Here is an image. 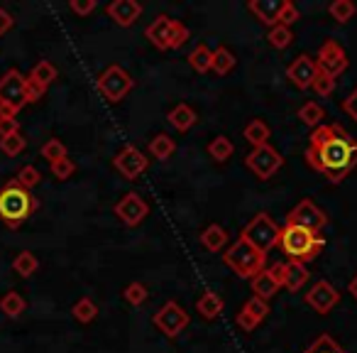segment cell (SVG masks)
Segmentation results:
<instances>
[{"instance_id": "cell-9", "label": "cell", "mask_w": 357, "mask_h": 353, "mask_svg": "<svg viewBox=\"0 0 357 353\" xmlns=\"http://www.w3.org/2000/svg\"><path fill=\"white\" fill-rule=\"evenodd\" d=\"M284 157L279 154V150H274L272 145H262V147H252L245 157V167L257 177V180H269L282 169Z\"/></svg>"}, {"instance_id": "cell-39", "label": "cell", "mask_w": 357, "mask_h": 353, "mask_svg": "<svg viewBox=\"0 0 357 353\" xmlns=\"http://www.w3.org/2000/svg\"><path fill=\"white\" fill-rule=\"evenodd\" d=\"M27 147V140L22 138V133L8 135V138H0V152L8 154V157H17L22 150Z\"/></svg>"}, {"instance_id": "cell-16", "label": "cell", "mask_w": 357, "mask_h": 353, "mask_svg": "<svg viewBox=\"0 0 357 353\" xmlns=\"http://www.w3.org/2000/svg\"><path fill=\"white\" fill-rule=\"evenodd\" d=\"M318 74V64H316V57H308V55H298L291 64L287 66V76L296 89L308 91L316 81Z\"/></svg>"}, {"instance_id": "cell-18", "label": "cell", "mask_w": 357, "mask_h": 353, "mask_svg": "<svg viewBox=\"0 0 357 353\" xmlns=\"http://www.w3.org/2000/svg\"><path fill=\"white\" fill-rule=\"evenodd\" d=\"M105 13H108L110 20H115V25L130 27L142 15V6L135 3V0H113V3L105 6Z\"/></svg>"}, {"instance_id": "cell-15", "label": "cell", "mask_w": 357, "mask_h": 353, "mask_svg": "<svg viewBox=\"0 0 357 353\" xmlns=\"http://www.w3.org/2000/svg\"><path fill=\"white\" fill-rule=\"evenodd\" d=\"M113 211H115V216H118V219L123 221L125 226L135 229V226H139L144 219H147L149 204L139 194H135V192H128V194H125L123 199L115 204Z\"/></svg>"}, {"instance_id": "cell-48", "label": "cell", "mask_w": 357, "mask_h": 353, "mask_svg": "<svg viewBox=\"0 0 357 353\" xmlns=\"http://www.w3.org/2000/svg\"><path fill=\"white\" fill-rule=\"evenodd\" d=\"M13 25H15L13 15L6 10V8H0V35H6V32H10V30H13Z\"/></svg>"}, {"instance_id": "cell-24", "label": "cell", "mask_w": 357, "mask_h": 353, "mask_svg": "<svg viewBox=\"0 0 357 353\" xmlns=\"http://www.w3.org/2000/svg\"><path fill=\"white\" fill-rule=\"evenodd\" d=\"M228 240H230L228 231H225L220 224L206 226L204 233H201V245H204L206 250H211V253H218V250H223L225 245H228Z\"/></svg>"}, {"instance_id": "cell-29", "label": "cell", "mask_w": 357, "mask_h": 353, "mask_svg": "<svg viewBox=\"0 0 357 353\" xmlns=\"http://www.w3.org/2000/svg\"><path fill=\"white\" fill-rule=\"evenodd\" d=\"M13 270H15L20 278H32V275L40 270V260L32 250H20L13 260Z\"/></svg>"}, {"instance_id": "cell-45", "label": "cell", "mask_w": 357, "mask_h": 353, "mask_svg": "<svg viewBox=\"0 0 357 353\" xmlns=\"http://www.w3.org/2000/svg\"><path fill=\"white\" fill-rule=\"evenodd\" d=\"M69 8H71V13H76L79 17H89L91 13L98 8V3H96V0H69Z\"/></svg>"}, {"instance_id": "cell-6", "label": "cell", "mask_w": 357, "mask_h": 353, "mask_svg": "<svg viewBox=\"0 0 357 353\" xmlns=\"http://www.w3.org/2000/svg\"><path fill=\"white\" fill-rule=\"evenodd\" d=\"M27 103V76H22L17 69H8L0 76V115L17 118Z\"/></svg>"}, {"instance_id": "cell-35", "label": "cell", "mask_w": 357, "mask_h": 353, "mask_svg": "<svg viewBox=\"0 0 357 353\" xmlns=\"http://www.w3.org/2000/svg\"><path fill=\"white\" fill-rule=\"evenodd\" d=\"M267 42L274 47V50H287V47L294 42V30H291V27H284V25L269 27Z\"/></svg>"}, {"instance_id": "cell-3", "label": "cell", "mask_w": 357, "mask_h": 353, "mask_svg": "<svg viewBox=\"0 0 357 353\" xmlns=\"http://www.w3.org/2000/svg\"><path fill=\"white\" fill-rule=\"evenodd\" d=\"M279 248L284 250V255H287L289 260L306 265L321 255V250L326 248V240H323L318 233H311V231L301 229V226L284 224L282 238H279Z\"/></svg>"}, {"instance_id": "cell-40", "label": "cell", "mask_w": 357, "mask_h": 353, "mask_svg": "<svg viewBox=\"0 0 357 353\" xmlns=\"http://www.w3.org/2000/svg\"><path fill=\"white\" fill-rule=\"evenodd\" d=\"M123 297H125V302H128V304H132V307H139V304L147 302L149 289L144 287L142 282H130L128 287H125Z\"/></svg>"}, {"instance_id": "cell-37", "label": "cell", "mask_w": 357, "mask_h": 353, "mask_svg": "<svg viewBox=\"0 0 357 353\" xmlns=\"http://www.w3.org/2000/svg\"><path fill=\"white\" fill-rule=\"evenodd\" d=\"M303 353H347V351L331 336V333H321Z\"/></svg>"}, {"instance_id": "cell-25", "label": "cell", "mask_w": 357, "mask_h": 353, "mask_svg": "<svg viewBox=\"0 0 357 353\" xmlns=\"http://www.w3.org/2000/svg\"><path fill=\"white\" fill-rule=\"evenodd\" d=\"M223 309H225V302H223V297L220 294H215V292H204L199 297V302H196V312L201 314L204 319H215V317H220L223 314Z\"/></svg>"}, {"instance_id": "cell-1", "label": "cell", "mask_w": 357, "mask_h": 353, "mask_svg": "<svg viewBox=\"0 0 357 353\" xmlns=\"http://www.w3.org/2000/svg\"><path fill=\"white\" fill-rule=\"evenodd\" d=\"M303 157L308 167L323 174L331 185H340L357 167V140L340 123L318 125L308 135V147Z\"/></svg>"}, {"instance_id": "cell-10", "label": "cell", "mask_w": 357, "mask_h": 353, "mask_svg": "<svg viewBox=\"0 0 357 353\" xmlns=\"http://www.w3.org/2000/svg\"><path fill=\"white\" fill-rule=\"evenodd\" d=\"M287 224L301 226V229L311 231V233H321V231L328 226V216H326V211L318 209L311 199H301L287 214Z\"/></svg>"}, {"instance_id": "cell-12", "label": "cell", "mask_w": 357, "mask_h": 353, "mask_svg": "<svg viewBox=\"0 0 357 353\" xmlns=\"http://www.w3.org/2000/svg\"><path fill=\"white\" fill-rule=\"evenodd\" d=\"M154 326L164 333V336L174 338L189 326V314L178 302H167L157 314H154Z\"/></svg>"}, {"instance_id": "cell-11", "label": "cell", "mask_w": 357, "mask_h": 353, "mask_svg": "<svg viewBox=\"0 0 357 353\" xmlns=\"http://www.w3.org/2000/svg\"><path fill=\"white\" fill-rule=\"evenodd\" d=\"M113 167L120 172V177L128 182H135L137 177H142L149 167V157L135 145H125L118 154L113 157Z\"/></svg>"}, {"instance_id": "cell-31", "label": "cell", "mask_w": 357, "mask_h": 353, "mask_svg": "<svg viewBox=\"0 0 357 353\" xmlns=\"http://www.w3.org/2000/svg\"><path fill=\"white\" fill-rule=\"evenodd\" d=\"M25 309H27V302L22 299L20 292H15V289H13V292H6L3 299H0V312L10 319H17Z\"/></svg>"}, {"instance_id": "cell-38", "label": "cell", "mask_w": 357, "mask_h": 353, "mask_svg": "<svg viewBox=\"0 0 357 353\" xmlns=\"http://www.w3.org/2000/svg\"><path fill=\"white\" fill-rule=\"evenodd\" d=\"M40 154H42V157H45L50 164H54V162H59V159L69 157V154H66V145L61 143V140H56V138L47 140V143L42 145Z\"/></svg>"}, {"instance_id": "cell-22", "label": "cell", "mask_w": 357, "mask_h": 353, "mask_svg": "<svg viewBox=\"0 0 357 353\" xmlns=\"http://www.w3.org/2000/svg\"><path fill=\"white\" fill-rule=\"evenodd\" d=\"M167 120H169V125H174V130H178V133H186V130H191L196 125L199 115H196V110L191 108L189 103H178L167 113Z\"/></svg>"}, {"instance_id": "cell-32", "label": "cell", "mask_w": 357, "mask_h": 353, "mask_svg": "<svg viewBox=\"0 0 357 353\" xmlns=\"http://www.w3.org/2000/svg\"><path fill=\"white\" fill-rule=\"evenodd\" d=\"M235 64H238V59H235V55L225 45H220L218 50L213 52V71L218 76L230 74V71L235 69Z\"/></svg>"}, {"instance_id": "cell-30", "label": "cell", "mask_w": 357, "mask_h": 353, "mask_svg": "<svg viewBox=\"0 0 357 353\" xmlns=\"http://www.w3.org/2000/svg\"><path fill=\"white\" fill-rule=\"evenodd\" d=\"M189 66L194 71H199V74H208L213 69V52L206 45L194 47V52L189 55Z\"/></svg>"}, {"instance_id": "cell-34", "label": "cell", "mask_w": 357, "mask_h": 353, "mask_svg": "<svg viewBox=\"0 0 357 353\" xmlns=\"http://www.w3.org/2000/svg\"><path fill=\"white\" fill-rule=\"evenodd\" d=\"M71 314H74L76 322L81 324H91L96 317H98V307H96V302L91 297H81L79 302L71 307Z\"/></svg>"}, {"instance_id": "cell-36", "label": "cell", "mask_w": 357, "mask_h": 353, "mask_svg": "<svg viewBox=\"0 0 357 353\" xmlns=\"http://www.w3.org/2000/svg\"><path fill=\"white\" fill-rule=\"evenodd\" d=\"M355 13H357V6L352 3V0H335V3H331V6H328V15H331L335 22L352 20V15H355Z\"/></svg>"}, {"instance_id": "cell-21", "label": "cell", "mask_w": 357, "mask_h": 353, "mask_svg": "<svg viewBox=\"0 0 357 353\" xmlns=\"http://www.w3.org/2000/svg\"><path fill=\"white\" fill-rule=\"evenodd\" d=\"M308 280H311V273H308V268L303 263H294V260L284 263V289L298 292Z\"/></svg>"}, {"instance_id": "cell-13", "label": "cell", "mask_w": 357, "mask_h": 353, "mask_svg": "<svg viewBox=\"0 0 357 353\" xmlns=\"http://www.w3.org/2000/svg\"><path fill=\"white\" fill-rule=\"evenodd\" d=\"M316 64L321 71H326V74H331L333 79H337V76L347 71L350 59H347V52L342 50L335 40H326L316 55Z\"/></svg>"}, {"instance_id": "cell-28", "label": "cell", "mask_w": 357, "mask_h": 353, "mask_svg": "<svg viewBox=\"0 0 357 353\" xmlns=\"http://www.w3.org/2000/svg\"><path fill=\"white\" fill-rule=\"evenodd\" d=\"M298 120H301L303 125H308V128L316 130L318 125H323V118H326V110H323L321 103H316V101H306V103L298 108Z\"/></svg>"}, {"instance_id": "cell-27", "label": "cell", "mask_w": 357, "mask_h": 353, "mask_svg": "<svg viewBox=\"0 0 357 353\" xmlns=\"http://www.w3.org/2000/svg\"><path fill=\"white\" fill-rule=\"evenodd\" d=\"M147 150L154 159H169L174 152H176V143H174V138H169L167 133H159L149 140Z\"/></svg>"}, {"instance_id": "cell-41", "label": "cell", "mask_w": 357, "mask_h": 353, "mask_svg": "<svg viewBox=\"0 0 357 353\" xmlns=\"http://www.w3.org/2000/svg\"><path fill=\"white\" fill-rule=\"evenodd\" d=\"M15 180L20 182V185L25 187V189H30V192H32V189H35V187L42 182V172L35 167V164H25V167H22L20 172H17Z\"/></svg>"}, {"instance_id": "cell-4", "label": "cell", "mask_w": 357, "mask_h": 353, "mask_svg": "<svg viewBox=\"0 0 357 353\" xmlns=\"http://www.w3.org/2000/svg\"><path fill=\"white\" fill-rule=\"evenodd\" d=\"M144 37L149 40V45L159 52L167 50H178L189 42V27L181 25L178 20H172L169 15H157L144 30Z\"/></svg>"}, {"instance_id": "cell-7", "label": "cell", "mask_w": 357, "mask_h": 353, "mask_svg": "<svg viewBox=\"0 0 357 353\" xmlns=\"http://www.w3.org/2000/svg\"><path fill=\"white\" fill-rule=\"evenodd\" d=\"M240 238H245L250 245H252V248H257L259 253L267 255L269 250L279 245V238H282V229L274 224L272 216L264 214V211H259V214L255 216V219L243 229Z\"/></svg>"}, {"instance_id": "cell-8", "label": "cell", "mask_w": 357, "mask_h": 353, "mask_svg": "<svg viewBox=\"0 0 357 353\" xmlns=\"http://www.w3.org/2000/svg\"><path fill=\"white\" fill-rule=\"evenodd\" d=\"M132 86H135V79L130 76V71L123 69L120 64L105 66L98 74V91L110 103H120V101L132 91Z\"/></svg>"}, {"instance_id": "cell-49", "label": "cell", "mask_w": 357, "mask_h": 353, "mask_svg": "<svg viewBox=\"0 0 357 353\" xmlns=\"http://www.w3.org/2000/svg\"><path fill=\"white\" fill-rule=\"evenodd\" d=\"M347 292L352 294V299H357V275L347 282Z\"/></svg>"}, {"instance_id": "cell-33", "label": "cell", "mask_w": 357, "mask_h": 353, "mask_svg": "<svg viewBox=\"0 0 357 353\" xmlns=\"http://www.w3.org/2000/svg\"><path fill=\"white\" fill-rule=\"evenodd\" d=\"M235 152V145L230 138H225V135H218V138H213L208 143V154L215 159V162H225V159H230Z\"/></svg>"}, {"instance_id": "cell-20", "label": "cell", "mask_w": 357, "mask_h": 353, "mask_svg": "<svg viewBox=\"0 0 357 353\" xmlns=\"http://www.w3.org/2000/svg\"><path fill=\"white\" fill-rule=\"evenodd\" d=\"M250 284H252V297H259V299H264V302H269V299L282 289V282H279L274 268H264L262 273L250 280Z\"/></svg>"}, {"instance_id": "cell-43", "label": "cell", "mask_w": 357, "mask_h": 353, "mask_svg": "<svg viewBox=\"0 0 357 353\" xmlns=\"http://www.w3.org/2000/svg\"><path fill=\"white\" fill-rule=\"evenodd\" d=\"M50 169H52V174H54L56 180H59V182H66V180L71 177V174L76 172V164L71 162L69 157H64V159H59V162L50 164Z\"/></svg>"}, {"instance_id": "cell-2", "label": "cell", "mask_w": 357, "mask_h": 353, "mask_svg": "<svg viewBox=\"0 0 357 353\" xmlns=\"http://www.w3.org/2000/svg\"><path fill=\"white\" fill-rule=\"evenodd\" d=\"M37 199L30 189L20 185L17 180H10L8 185L0 187V221L8 229L17 231L32 214L37 211Z\"/></svg>"}, {"instance_id": "cell-19", "label": "cell", "mask_w": 357, "mask_h": 353, "mask_svg": "<svg viewBox=\"0 0 357 353\" xmlns=\"http://www.w3.org/2000/svg\"><path fill=\"white\" fill-rule=\"evenodd\" d=\"M282 8H284V0H250V3H248V10L267 27L279 25Z\"/></svg>"}, {"instance_id": "cell-5", "label": "cell", "mask_w": 357, "mask_h": 353, "mask_svg": "<svg viewBox=\"0 0 357 353\" xmlns=\"http://www.w3.org/2000/svg\"><path fill=\"white\" fill-rule=\"evenodd\" d=\"M223 263L233 270L238 278L243 280H252L255 275H259L264 270V263H267V255L259 253L257 248L248 243L245 238H238L228 250L223 253Z\"/></svg>"}, {"instance_id": "cell-42", "label": "cell", "mask_w": 357, "mask_h": 353, "mask_svg": "<svg viewBox=\"0 0 357 353\" xmlns=\"http://www.w3.org/2000/svg\"><path fill=\"white\" fill-rule=\"evenodd\" d=\"M313 91H316L321 99H326V96H331L333 91H335V79H333L331 74H326V71H321L318 69V74H316V81H313V86H311Z\"/></svg>"}, {"instance_id": "cell-14", "label": "cell", "mask_w": 357, "mask_h": 353, "mask_svg": "<svg viewBox=\"0 0 357 353\" xmlns=\"http://www.w3.org/2000/svg\"><path fill=\"white\" fill-rule=\"evenodd\" d=\"M303 302H306L316 314L326 317V314H331L333 309L337 307V302H340V292H337L328 280H318V282L313 284L306 294H303Z\"/></svg>"}, {"instance_id": "cell-17", "label": "cell", "mask_w": 357, "mask_h": 353, "mask_svg": "<svg viewBox=\"0 0 357 353\" xmlns=\"http://www.w3.org/2000/svg\"><path fill=\"white\" fill-rule=\"evenodd\" d=\"M267 314H269V302H264V299H259V297H250L248 302L243 304V309L238 312L235 322H238V326L243 329V331L252 333L255 329L267 319Z\"/></svg>"}, {"instance_id": "cell-46", "label": "cell", "mask_w": 357, "mask_h": 353, "mask_svg": "<svg viewBox=\"0 0 357 353\" xmlns=\"http://www.w3.org/2000/svg\"><path fill=\"white\" fill-rule=\"evenodd\" d=\"M20 133V120L15 115H0V138Z\"/></svg>"}, {"instance_id": "cell-44", "label": "cell", "mask_w": 357, "mask_h": 353, "mask_svg": "<svg viewBox=\"0 0 357 353\" xmlns=\"http://www.w3.org/2000/svg\"><path fill=\"white\" fill-rule=\"evenodd\" d=\"M301 17V13H298V8L294 6L291 0H284V8H282V15H279V25L284 27H291L294 22Z\"/></svg>"}, {"instance_id": "cell-26", "label": "cell", "mask_w": 357, "mask_h": 353, "mask_svg": "<svg viewBox=\"0 0 357 353\" xmlns=\"http://www.w3.org/2000/svg\"><path fill=\"white\" fill-rule=\"evenodd\" d=\"M243 135H245V140H248L252 147H262V145H269V125L264 123V120H259V118H255V120H250L248 125H245V130H243Z\"/></svg>"}, {"instance_id": "cell-23", "label": "cell", "mask_w": 357, "mask_h": 353, "mask_svg": "<svg viewBox=\"0 0 357 353\" xmlns=\"http://www.w3.org/2000/svg\"><path fill=\"white\" fill-rule=\"evenodd\" d=\"M56 76H59L56 66L52 64L50 59H42V62H37V64L30 69V74H27V81H30V84H35V86H40L42 91H47L56 81Z\"/></svg>"}, {"instance_id": "cell-47", "label": "cell", "mask_w": 357, "mask_h": 353, "mask_svg": "<svg viewBox=\"0 0 357 353\" xmlns=\"http://www.w3.org/2000/svg\"><path fill=\"white\" fill-rule=\"evenodd\" d=\"M342 110H345V113L357 123V89H352L350 94L342 99Z\"/></svg>"}]
</instances>
